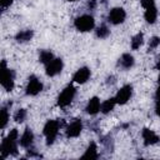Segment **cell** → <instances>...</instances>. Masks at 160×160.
<instances>
[{"label": "cell", "instance_id": "1", "mask_svg": "<svg viewBox=\"0 0 160 160\" xmlns=\"http://www.w3.org/2000/svg\"><path fill=\"white\" fill-rule=\"evenodd\" d=\"M18 142H19V131L18 129H11L6 138H4L1 146H0V154L1 158L5 159L10 155L18 154Z\"/></svg>", "mask_w": 160, "mask_h": 160}, {"label": "cell", "instance_id": "2", "mask_svg": "<svg viewBox=\"0 0 160 160\" xmlns=\"http://www.w3.org/2000/svg\"><path fill=\"white\" fill-rule=\"evenodd\" d=\"M60 128H61V121H59V120H48L45 122L44 129H42V132L45 135L46 145L48 146H50V145H52L55 142Z\"/></svg>", "mask_w": 160, "mask_h": 160}, {"label": "cell", "instance_id": "3", "mask_svg": "<svg viewBox=\"0 0 160 160\" xmlns=\"http://www.w3.org/2000/svg\"><path fill=\"white\" fill-rule=\"evenodd\" d=\"M15 85V71L6 68V61H1V86L6 91H12Z\"/></svg>", "mask_w": 160, "mask_h": 160}, {"label": "cell", "instance_id": "4", "mask_svg": "<svg viewBox=\"0 0 160 160\" xmlns=\"http://www.w3.org/2000/svg\"><path fill=\"white\" fill-rule=\"evenodd\" d=\"M74 26L78 31L80 32H88L90 30L94 29L95 26V20L91 15L89 14H84V15H80L78 16L75 20H74Z\"/></svg>", "mask_w": 160, "mask_h": 160}, {"label": "cell", "instance_id": "5", "mask_svg": "<svg viewBox=\"0 0 160 160\" xmlns=\"http://www.w3.org/2000/svg\"><path fill=\"white\" fill-rule=\"evenodd\" d=\"M75 95H76V89L72 85H68L66 88H64V90L58 96V106L66 108L68 105L72 102Z\"/></svg>", "mask_w": 160, "mask_h": 160}, {"label": "cell", "instance_id": "6", "mask_svg": "<svg viewBox=\"0 0 160 160\" xmlns=\"http://www.w3.org/2000/svg\"><path fill=\"white\" fill-rule=\"evenodd\" d=\"M41 90H42V82L35 75H30L28 79V85L25 88V94L29 96H36Z\"/></svg>", "mask_w": 160, "mask_h": 160}, {"label": "cell", "instance_id": "7", "mask_svg": "<svg viewBox=\"0 0 160 160\" xmlns=\"http://www.w3.org/2000/svg\"><path fill=\"white\" fill-rule=\"evenodd\" d=\"M125 19H126V12L122 8H114L109 11L108 21L112 25H120L125 21Z\"/></svg>", "mask_w": 160, "mask_h": 160}, {"label": "cell", "instance_id": "8", "mask_svg": "<svg viewBox=\"0 0 160 160\" xmlns=\"http://www.w3.org/2000/svg\"><path fill=\"white\" fill-rule=\"evenodd\" d=\"M62 68H64L62 60H61L60 58H54L48 65H45V72H46L48 76L52 78V76L59 75V74L61 72Z\"/></svg>", "mask_w": 160, "mask_h": 160}, {"label": "cell", "instance_id": "9", "mask_svg": "<svg viewBox=\"0 0 160 160\" xmlns=\"http://www.w3.org/2000/svg\"><path fill=\"white\" fill-rule=\"evenodd\" d=\"M132 96V86L131 85H124L120 88V90L116 92L115 95V100H116V104L119 105H125L130 98Z\"/></svg>", "mask_w": 160, "mask_h": 160}, {"label": "cell", "instance_id": "10", "mask_svg": "<svg viewBox=\"0 0 160 160\" xmlns=\"http://www.w3.org/2000/svg\"><path fill=\"white\" fill-rule=\"evenodd\" d=\"M82 131V121L80 119H75L74 121H71L65 130L66 138H78Z\"/></svg>", "mask_w": 160, "mask_h": 160}, {"label": "cell", "instance_id": "11", "mask_svg": "<svg viewBox=\"0 0 160 160\" xmlns=\"http://www.w3.org/2000/svg\"><path fill=\"white\" fill-rule=\"evenodd\" d=\"M34 140H35L34 132H32V130L28 126V128H25L24 132L21 134V136H20V139H19V144H20V146H21V148L29 149V148H31V146H32Z\"/></svg>", "mask_w": 160, "mask_h": 160}, {"label": "cell", "instance_id": "12", "mask_svg": "<svg viewBox=\"0 0 160 160\" xmlns=\"http://www.w3.org/2000/svg\"><path fill=\"white\" fill-rule=\"evenodd\" d=\"M141 136H142V142L145 146H150V145H155L156 142L160 141V138L151 130L148 128H144L141 131Z\"/></svg>", "mask_w": 160, "mask_h": 160}, {"label": "cell", "instance_id": "13", "mask_svg": "<svg viewBox=\"0 0 160 160\" xmlns=\"http://www.w3.org/2000/svg\"><path fill=\"white\" fill-rule=\"evenodd\" d=\"M134 64H135V59L130 52H125L118 59V68L121 70H129L134 66Z\"/></svg>", "mask_w": 160, "mask_h": 160}, {"label": "cell", "instance_id": "14", "mask_svg": "<svg viewBox=\"0 0 160 160\" xmlns=\"http://www.w3.org/2000/svg\"><path fill=\"white\" fill-rule=\"evenodd\" d=\"M90 75H91L90 69L88 66H81L74 74L72 80H74V82H78V84H85L90 79Z\"/></svg>", "mask_w": 160, "mask_h": 160}, {"label": "cell", "instance_id": "15", "mask_svg": "<svg viewBox=\"0 0 160 160\" xmlns=\"http://www.w3.org/2000/svg\"><path fill=\"white\" fill-rule=\"evenodd\" d=\"M100 108H101L100 99L98 96H92L91 99H89V101L86 104V108H85V111L89 115H96L100 111Z\"/></svg>", "mask_w": 160, "mask_h": 160}, {"label": "cell", "instance_id": "16", "mask_svg": "<svg viewBox=\"0 0 160 160\" xmlns=\"http://www.w3.org/2000/svg\"><path fill=\"white\" fill-rule=\"evenodd\" d=\"M32 36H34V31L31 29H25V30H20L19 32H16L15 40L19 44H24V42L30 41L32 39Z\"/></svg>", "mask_w": 160, "mask_h": 160}, {"label": "cell", "instance_id": "17", "mask_svg": "<svg viewBox=\"0 0 160 160\" xmlns=\"http://www.w3.org/2000/svg\"><path fill=\"white\" fill-rule=\"evenodd\" d=\"M9 106H11V101L6 105H2L0 109V128L5 129L9 122Z\"/></svg>", "mask_w": 160, "mask_h": 160}, {"label": "cell", "instance_id": "18", "mask_svg": "<svg viewBox=\"0 0 160 160\" xmlns=\"http://www.w3.org/2000/svg\"><path fill=\"white\" fill-rule=\"evenodd\" d=\"M144 19L148 24H154L158 19V9L156 6H151V8H148L145 9V12H144Z\"/></svg>", "mask_w": 160, "mask_h": 160}, {"label": "cell", "instance_id": "19", "mask_svg": "<svg viewBox=\"0 0 160 160\" xmlns=\"http://www.w3.org/2000/svg\"><path fill=\"white\" fill-rule=\"evenodd\" d=\"M98 158H99L98 146H96V144L94 141H91L88 145V148H86V150H85V152L82 155V159H98Z\"/></svg>", "mask_w": 160, "mask_h": 160}, {"label": "cell", "instance_id": "20", "mask_svg": "<svg viewBox=\"0 0 160 160\" xmlns=\"http://www.w3.org/2000/svg\"><path fill=\"white\" fill-rule=\"evenodd\" d=\"M115 105H116V100H115V98H109V99H106L105 101L101 102L100 111H101L104 115H106V114H109V112H111V111L114 110Z\"/></svg>", "mask_w": 160, "mask_h": 160}, {"label": "cell", "instance_id": "21", "mask_svg": "<svg viewBox=\"0 0 160 160\" xmlns=\"http://www.w3.org/2000/svg\"><path fill=\"white\" fill-rule=\"evenodd\" d=\"M54 58L55 56L50 50H40V52H39V61L44 65H48Z\"/></svg>", "mask_w": 160, "mask_h": 160}, {"label": "cell", "instance_id": "22", "mask_svg": "<svg viewBox=\"0 0 160 160\" xmlns=\"http://www.w3.org/2000/svg\"><path fill=\"white\" fill-rule=\"evenodd\" d=\"M142 44H144V35H142V32H138L136 35H134L131 38L130 46H131L132 50H138Z\"/></svg>", "mask_w": 160, "mask_h": 160}, {"label": "cell", "instance_id": "23", "mask_svg": "<svg viewBox=\"0 0 160 160\" xmlns=\"http://www.w3.org/2000/svg\"><path fill=\"white\" fill-rule=\"evenodd\" d=\"M96 36L99 38V39H106L109 35H110V29L106 26V25H100L98 29H96Z\"/></svg>", "mask_w": 160, "mask_h": 160}, {"label": "cell", "instance_id": "24", "mask_svg": "<svg viewBox=\"0 0 160 160\" xmlns=\"http://www.w3.org/2000/svg\"><path fill=\"white\" fill-rule=\"evenodd\" d=\"M26 116H28L26 109H19V110H16V112L14 114V120H15L16 122H22V121H25Z\"/></svg>", "mask_w": 160, "mask_h": 160}, {"label": "cell", "instance_id": "25", "mask_svg": "<svg viewBox=\"0 0 160 160\" xmlns=\"http://www.w3.org/2000/svg\"><path fill=\"white\" fill-rule=\"evenodd\" d=\"M160 45V38L159 36H152L149 41V48H148V51H152L154 49H156L158 46Z\"/></svg>", "mask_w": 160, "mask_h": 160}, {"label": "cell", "instance_id": "26", "mask_svg": "<svg viewBox=\"0 0 160 160\" xmlns=\"http://www.w3.org/2000/svg\"><path fill=\"white\" fill-rule=\"evenodd\" d=\"M140 4L144 9H148V8L155 6V0H140Z\"/></svg>", "mask_w": 160, "mask_h": 160}, {"label": "cell", "instance_id": "27", "mask_svg": "<svg viewBox=\"0 0 160 160\" xmlns=\"http://www.w3.org/2000/svg\"><path fill=\"white\" fill-rule=\"evenodd\" d=\"M14 0H0V6H1V10H6L8 8H10L12 5Z\"/></svg>", "mask_w": 160, "mask_h": 160}, {"label": "cell", "instance_id": "28", "mask_svg": "<svg viewBox=\"0 0 160 160\" xmlns=\"http://www.w3.org/2000/svg\"><path fill=\"white\" fill-rule=\"evenodd\" d=\"M86 8H88L89 10H94V9L96 8V0H88Z\"/></svg>", "mask_w": 160, "mask_h": 160}, {"label": "cell", "instance_id": "29", "mask_svg": "<svg viewBox=\"0 0 160 160\" xmlns=\"http://www.w3.org/2000/svg\"><path fill=\"white\" fill-rule=\"evenodd\" d=\"M106 84L108 85H112V84H115V76H112V75H110V76H108L106 78Z\"/></svg>", "mask_w": 160, "mask_h": 160}, {"label": "cell", "instance_id": "30", "mask_svg": "<svg viewBox=\"0 0 160 160\" xmlns=\"http://www.w3.org/2000/svg\"><path fill=\"white\" fill-rule=\"evenodd\" d=\"M155 114L158 116H160V100H156V104H155Z\"/></svg>", "mask_w": 160, "mask_h": 160}, {"label": "cell", "instance_id": "31", "mask_svg": "<svg viewBox=\"0 0 160 160\" xmlns=\"http://www.w3.org/2000/svg\"><path fill=\"white\" fill-rule=\"evenodd\" d=\"M155 98H156V100H160V85H159V88L156 89V92H155Z\"/></svg>", "mask_w": 160, "mask_h": 160}, {"label": "cell", "instance_id": "32", "mask_svg": "<svg viewBox=\"0 0 160 160\" xmlns=\"http://www.w3.org/2000/svg\"><path fill=\"white\" fill-rule=\"evenodd\" d=\"M155 68L160 71V56H159V58H158V60H156V65H155Z\"/></svg>", "mask_w": 160, "mask_h": 160}, {"label": "cell", "instance_id": "33", "mask_svg": "<svg viewBox=\"0 0 160 160\" xmlns=\"http://www.w3.org/2000/svg\"><path fill=\"white\" fill-rule=\"evenodd\" d=\"M66 1H70V2H74V1H78V0H66Z\"/></svg>", "mask_w": 160, "mask_h": 160}, {"label": "cell", "instance_id": "34", "mask_svg": "<svg viewBox=\"0 0 160 160\" xmlns=\"http://www.w3.org/2000/svg\"><path fill=\"white\" fill-rule=\"evenodd\" d=\"M158 81H159V84H160V75H159V78H158Z\"/></svg>", "mask_w": 160, "mask_h": 160}]
</instances>
